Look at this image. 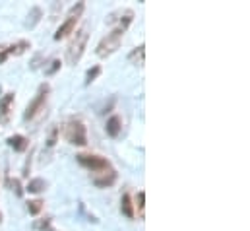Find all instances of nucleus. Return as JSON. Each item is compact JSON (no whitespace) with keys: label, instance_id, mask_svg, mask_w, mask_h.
Instances as JSON below:
<instances>
[{"label":"nucleus","instance_id":"nucleus-18","mask_svg":"<svg viewBox=\"0 0 250 231\" xmlns=\"http://www.w3.org/2000/svg\"><path fill=\"white\" fill-rule=\"evenodd\" d=\"M43 204H45L43 200H29V202H27V210H29V214H31V216H37V214L43 210Z\"/></svg>","mask_w":250,"mask_h":231},{"label":"nucleus","instance_id":"nucleus-22","mask_svg":"<svg viewBox=\"0 0 250 231\" xmlns=\"http://www.w3.org/2000/svg\"><path fill=\"white\" fill-rule=\"evenodd\" d=\"M8 60V51H6V45H0V64H4Z\"/></svg>","mask_w":250,"mask_h":231},{"label":"nucleus","instance_id":"nucleus-1","mask_svg":"<svg viewBox=\"0 0 250 231\" xmlns=\"http://www.w3.org/2000/svg\"><path fill=\"white\" fill-rule=\"evenodd\" d=\"M76 35L72 37V41H70V45H68V49H66V62L68 64H78L80 62V58L83 57V53H85V47H87V39H89V31H87V27H80L78 31H74Z\"/></svg>","mask_w":250,"mask_h":231},{"label":"nucleus","instance_id":"nucleus-2","mask_svg":"<svg viewBox=\"0 0 250 231\" xmlns=\"http://www.w3.org/2000/svg\"><path fill=\"white\" fill-rule=\"evenodd\" d=\"M64 138H66V142H70L74 146H87V128H85L83 120L78 116H72L64 124Z\"/></svg>","mask_w":250,"mask_h":231},{"label":"nucleus","instance_id":"nucleus-13","mask_svg":"<svg viewBox=\"0 0 250 231\" xmlns=\"http://www.w3.org/2000/svg\"><path fill=\"white\" fill-rule=\"evenodd\" d=\"M121 212L125 214L126 218H134V202H132V198H130V194L125 192L123 194V198H121Z\"/></svg>","mask_w":250,"mask_h":231},{"label":"nucleus","instance_id":"nucleus-17","mask_svg":"<svg viewBox=\"0 0 250 231\" xmlns=\"http://www.w3.org/2000/svg\"><path fill=\"white\" fill-rule=\"evenodd\" d=\"M99 74H101V66H93V68H89V70L85 72V86H89L91 82H95Z\"/></svg>","mask_w":250,"mask_h":231},{"label":"nucleus","instance_id":"nucleus-19","mask_svg":"<svg viewBox=\"0 0 250 231\" xmlns=\"http://www.w3.org/2000/svg\"><path fill=\"white\" fill-rule=\"evenodd\" d=\"M61 66H62V62H61L59 58H53V60L49 62V66L45 68V74H47V76H53V74H57V72L61 70Z\"/></svg>","mask_w":250,"mask_h":231},{"label":"nucleus","instance_id":"nucleus-24","mask_svg":"<svg viewBox=\"0 0 250 231\" xmlns=\"http://www.w3.org/2000/svg\"><path fill=\"white\" fill-rule=\"evenodd\" d=\"M0 222H2V214H0Z\"/></svg>","mask_w":250,"mask_h":231},{"label":"nucleus","instance_id":"nucleus-16","mask_svg":"<svg viewBox=\"0 0 250 231\" xmlns=\"http://www.w3.org/2000/svg\"><path fill=\"white\" fill-rule=\"evenodd\" d=\"M134 206L138 208L140 218H144V208H146V192H144V190H140V192L136 194V204H134Z\"/></svg>","mask_w":250,"mask_h":231},{"label":"nucleus","instance_id":"nucleus-8","mask_svg":"<svg viewBox=\"0 0 250 231\" xmlns=\"http://www.w3.org/2000/svg\"><path fill=\"white\" fill-rule=\"evenodd\" d=\"M14 93H6L0 99V122L8 124L10 122V113H12V105H14Z\"/></svg>","mask_w":250,"mask_h":231},{"label":"nucleus","instance_id":"nucleus-9","mask_svg":"<svg viewBox=\"0 0 250 231\" xmlns=\"http://www.w3.org/2000/svg\"><path fill=\"white\" fill-rule=\"evenodd\" d=\"M8 146L14 148L16 152H25L27 146H29V140L25 136H21V134H14V136L8 138Z\"/></svg>","mask_w":250,"mask_h":231},{"label":"nucleus","instance_id":"nucleus-3","mask_svg":"<svg viewBox=\"0 0 250 231\" xmlns=\"http://www.w3.org/2000/svg\"><path fill=\"white\" fill-rule=\"evenodd\" d=\"M125 29L123 27H115L111 33H107L101 41H99V45H97V57L101 58H107L111 57L113 53H117L119 51V47H121V43H123V37H125Z\"/></svg>","mask_w":250,"mask_h":231},{"label":"nucleus","instance_id":"nucleus-4","mask_svg":"<svg viewBox=\"0 0 250 231\" xmlns=\"http://www.w3.org/2000/svg\"><path fill=\"white\" fill-rule=\"evenodd\" d=\"M49 93H51V86H49L47 82L41 84L39 90H37V93H35V97L29 101V105H27V109H25V113H23V118H25V120L35 118V116L45 109V103H47V99H49Z\"/></svg>","mask_w":250,"mask_h":231},{"label":"nucleus","instance_id":"nucleus-5","mask_svg":"<svg viewBox=\"0 0 250 231\" xmlns=\"http://www.w3.org/2000/svg\"><path fill=\"white\" fill-rule=\"evenodd\" d=\"M83 10H85V4H83V2H78V4L70 10L68 18L61 23V27H59L57 33H55V39H57V41H61V39H64V37H68L70 33H74L76 23H78V20H80V16H82Z\"/></svg>","mask_w":250,"mask_h":231},{"label":"nucleus","instance_id":"nucleus-11","mask_svg":"<svg viewBox=\"0 0 250 231\" xmlns=\"http://www.w3.org/2000/svg\"><path fill=\"white\" fill-rule=\"evenodd\" d=\"M41 18H43V10H41V6H33L31 10H29V14H27V20H25V27H35L39 22H41Z\"/></svg>","mask_w":250,"mask_h":231},{"label":"nucleus","instance_id":"nucleus-10","mask_svg":"<svg viewBox=\"0 0 250 231\" xmlns=\"http://www.w3.org/2000/svg\"><path fill=\"white\" fill-rule=\"evenodd\" d=\"M27 49H31V43L29 41H25V39H21V41H16L14 45H10V47H6V51H8V57H20V55H23Z\"/></svg>","mask_w":250,"mask_h":231},{"label":"nucleus","instance_id":"nucleus-21","mask_svg":"<svg viewBox=\"0 0 250 231\" xmlns=\"http://www.w3.org/2000/svg\"><path fill=\"white\" fill-rule=\"evenodd\" d=\"M59 132H61V130H59V126H55V128L51 130V136H49V140H47V146H49V148H53V146L57 144V138H59Z\"/></svg>","mask_w":250,"mask_h":231},{"label":"nucleus","instance_id":"nucleus-23","mask_svg":"<svg viewBox=\"0 0 250 231\" xmlns=\"http://www.w3.org/2000/svg\"><path fill=\"white\" fill-rule=\"evenodd\" d=\"M12 186H14V190H16V194H18V196H21V188H20V183H18L16 179L12 181Z\"/></svg>","mask_w":250,"mask_h":231},{"label":"nucleus","instance_id":"nucleus-7","mask_svg":"<svg viewBox=\"0 0 250 231\" xmlns=\"http://www.w3.org/2000/svg\"><path fill=\"white\" fill-rule=\"evenodd\" d=\"M117 177H119L117 171L111 167V169H105V171H99V173H91V181L99 188H109L111 185H115Z\"/></svg>","mask_w":250,"mask_h":231},{"label":"nucleus","instance_id":"nucleus-20","mask_svg":"<svg viewBox=\"0 0 250 231\" xmlns=\"http://www.w3.org/2000/svg\"><path fill=\"white\" fill-rule=\"evenodd\" d=\"M35 228L39 231H57L53 228V220L51 218H45V220H39V222H35Z\"/></svg>","mask_w":250,"mask_h":231},{"label":"nucleus","instance_id":"nucleus-6","mask_svg":"<svg viewBox=\"0 0 250 231\" xmlns=\"http://www.w3.org/2000/svg\"><path fill=\"white\" fill-rule=\"evenodd\" d=\"M76 160H78L80 165L87 167L91 173H99V171H105V169L113 167L107 158L97 156V154H80V156H76Z\"/></svg>","mask_w":250,"mask_h":231},{"label":"nucleus","instance_id":"nucleus-14","mask_svg":"<svg viewBox=\"0 0 250 231\" xmlns=\"http://www.w3.org/2000/svg\"><path fill=\"white\" fill-rule=\"evenodd\" d=\"M45 188H47V181H45V179H41V177H37V179H31V181L27 183V192L39 194V192H43Z\"/></svg>","mask_w":250,"mask_h":231},{"label":"nucleus","instance_id":"nucleus-15","mask_svg":"<svg viewBox=\"0 0 250 231\" xmlns=\"http://www.w3.org/2000/svg\"><path fill=\"white\" fill-rule=\"evenodd\" d=\"M144 55H146V45L142 43L140 47H136V49L128 55V60H130L132 64H144Z\"/></svg>","mask_w":250,"mask_h":231},{"label":"nucleus","instance_id":"nucleus-12","mask_svg":"<svg viewBox=\"0 0 250 231\" xmlns=\"http://www.w3.org/2000/svg\"><path fill=\"white\" fill-rule=\"evenodd\" d=\"M121 116L119 115H113L109 120H107V134L109 136H113V138H117L119 134H121Z\"/></svg>","mask_w":250,"mask_h":231}]
</instances>
